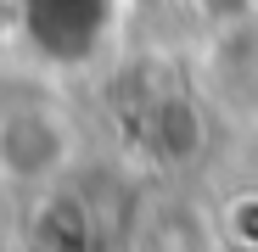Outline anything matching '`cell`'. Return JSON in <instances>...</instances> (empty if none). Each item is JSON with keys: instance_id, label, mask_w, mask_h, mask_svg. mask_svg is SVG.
Returning a JSON list of instances; mask_svg holds the SVG:
<instances>
[{"instance_id": "cell-1", "label": "cell", "mask_w": 258, "mask_h": 252, "mask_svg": "<svg viewBox=\"0 0 258 252\" xmlns=\"http://www.w3.org/2000/svg\"><path fill=\"white\" fill-rule=\"evenodd\" d=\"M73 157V129L62 123V112L23 101L0 112V180L12 185H45L56 180Z\"/></svg>"}, {"instance_id": "cell-2", "label": "cell", "mask_w": 258, "mask_h": 252, "mask_svg": "<svg viewBox=\"0 0 258 252\" xmlns=\"http://www.w3.org/2000/svg\"><path fill=\"white\" fill-rule=\"evenodd\" d=\"M146 140L163 162H185L197 157V140H202V118L185 96H163L146 107Z\"/></svg>"}, {"instance_id": "cell-3", "label": "cell", "mask_w": 258, "mask_h": 252, "mask_svg": "<svg viewBox=\"0 0 258 252\" xmlns=\"http://www.w3.org/2000/svg\"><path fill=\"white\" fill-rule=\"evenodd\" d=\"M225 235L236 252H258V196H241L225 213Z\"/></svg>"}]
</instances>
